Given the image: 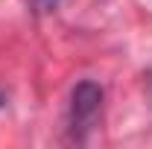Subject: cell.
<instances>
[{"mask_svg": "<svg viewBox=\"0 0 152 149\" xmlns=\"http://www.w3.org/2000/svg\"><path fill=\"white\" fill-rule=\"evenodd\" d=\"M102 99H105V91H102V85H96L94 79H82V82L73 85L70 105H67V131H70V140H76V143L88 140V134L99 123Z\"/></svg>", "mask_w": 152, "mask_h": 149, "instance_id": "6da1fadb", "label": "cell"}, {"mask_svg": "<svg viewBox=\"0 0 152 149\" xmlns=\"http://www.w3.org/2000/svg\"><path fill=\"white\" fill-rule=\"evenodd\" d=\"M61 0H32V9L35 12H53Z\"/></svg>", "mask_w": 152, "mask_h": 149, "instance_id": "7a4b0ae2", "label": "cell"}, {"mask_svg": "<svg viewBox=\"0 0 152 149\" xmlns=\"http://www.w3.org/2000/svg\"><path fill=\"white\" fill-rule=\"evenodd\" d=\"M0 108H3V96H0Z\"/></svg>", "mask_w": 152, "mask_h": 149, "instance_id": "3957f363", "label": "cell"}]
</instances>
